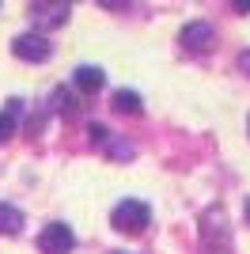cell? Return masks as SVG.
Listing matches in <instances>:
<instances>
[{
	"label": "cell",
	"mask_w": 250,
	"mask_h": 254,
	"mask_svg": "<svg viewBox=\"0 0 250 254\" xmlns=\"http://www.w3.org/2000/svg\"><path fill=\"white\" fill-rule=\"evenodd\" d=\"M114 110L118 114H140V95L136 91H114Z\"/></svg>",
	"instance_id": "30bf717a"
},
{
	"label": "cell",
	"mask_w": 250,
	"mask_h": 254,
	"mask_svg": "<svg viewBox=\"0 0 250 254\" xmlns=\"http://www.w3.org/2000/svg\"><path fill=\"white\" fill-rule=\"evenodd\" d=\"M231 8L239 11V15H247V11H250V0H231Z\"/></svg>",
	"instance_id": "9a60e30c"
},
{
	"label": "cell",
	"mask_w": 250,
	"mask_h": 254,
	"mask_svg": "<svg viewBox=\"0 0 250 254\" xmlns=\"http://www.w3.org/2000/svg\"><path fill=\"white\" fill-rule=\"evenodd\" d=\"M239 72H247V76H250V50H243V53H239Z\"/></svg>",
	"instance_id": "5bb4252c"
},
{
	"label": "cell",
	"mask_w": 250,
	"mask_h": 254,
	"mask_svg": "<svg viewBox=\"0 0 250 254\" xmlns=\"http://www.w3.org/2000/svg\"><path fill=\"white\" fill-rule=\"evenodd\" d=\"M53 110H61V114H76V99L68 91H53Z\"/></svg>",
	"instance_id": "8fae6325"
},
{
	"label": "cell",
	"mask_w": 250,
	"mask_h": 254,
	"mask_svg": "<svg viewBox=\"0 0 250 254\" xmlns=\"http://www.w3.org/2000/svg\"><path fill=\"white\" fill-rule=\"evenodd\" d=\"M106 11H118V8H129V0H99Z\"/></svg>",
	"instance_id": "4fadbf2b"
},
{
	"label": "cell",
	"mask_w": 250,
	"mask_h": 254,
	"mask_svg": "<svg viewBox=\"0 0 250 254\" xmlns=\"http://www.w3.org/2000/svg\"><path fill=\"white\" fill-rule=\"evenodd\" d=\"M110 220H114L118 232L136 235V232H144V228H148V220H152V209H148L140 197H125V201H118V205H114Z\"/></svg>",
	"instance_id": "7a4b0ae2"
},
{
	"label": "cell",
	"mask_w": 250,
	"mask_h": 254,
	"mask_svg": "<svg viewBox=\"0 0 250 254\" xmlns=\"http://www.w3.org/2000/svg\"><path fill=\"white\" fill-rule=\"evenodd\" d=\"M11 53H15L19 61L42 64V61H50L53 46H50V38H46V34H38V31H27V34H19V38L11 42Z\"/></svg>",
	"instance_id": "3957f363"
},
{
	"label": "cell",
	"mask_w": 250,
	"mask_h": 254,
	"mask_svg": "<svg viewBox=\"0 0 250 254\" xmlns=\"http://www.w3.org/2000/svg\"><path fill=\"white\" fill-rule=\"evenodd\" d=\"M106 156H110V159H133V148H129V144L110 140V144H106Z\"/></svg>",
	"instance_id": "7c38bea8"
},
{
	"label": "cell",
	"mask_w": 250,
	"mask_h": 254,
	"mask_svg": "<svg viewBox=\"0 0 250 254\" xmlns=\"http://www.w3.org/2000/svg\"><path fill=\"white\" fill-rule=\"evenodd\" d=\"M72 247H76V239H72V228H68V224H46L42 235H38L42 254H68Z\"/></svg>",
	"instance_id": "277c9868"
},
{
	"label": "cell",
	"mask_w": 250,
	"mask_h": 254,
	"mask_svg": "<svg viewBox=\"0 0 250 254\" xmlns=\"http://www.w3.org/2000/svg\"><path fill=\"white\" fill-rule=\"evenodd\" d=\"M247 224H250V197H247Z\"/></svg>",
	"instance_id": "2e32d148"
},
{
	"label": "cell",
	"mask_w": 250,
	"mask_h": 254,
	"mask_svg": "<svg viewBox=\"0 0 250 254\" xmlns=\"http://www.w3.org/2000/svg\"><path fill=\"white\" fill-rule=\"evenodd\" d=\"M68 4H72V0H68Z\"/></svg>",
	"instance_id": "e0dca14e"
},
{
	"label": "cell",
	"mask_w": 250,
	"mask_h": 254,
	"mask_svg": "<svg viewBox=\"0 0 250 254\" xmlns=\"http://www.w3.org/2000/svg\"><path fill=\"white\" fill-rule=\"evenodd\" d=\"M19 103H8L4 110H0V144H8L11 137H15V126H19V110H15Z\"/></svg>",
	"instance_id": "9c48e42d"
},
{
	"label": "cell",
	"mask_w": 250,
	"mask_h": 254,
	"mask_svg": "<svg viewBox=\"0 0 250 254\" xmlns=\"http://www.w3.org/2000/svg\"><path fill=\"white\" fill-rule=\"evenodd\" d=\"M201 247H205V254H231V228L220 205H212L201 216Z\"/></svg>",
	"instance_id": "6da1fadb"
},
{
	"label": "cell",
	"mask_w": 250,
	"mask_h": 254,
	"mask_svg": "<svg viewBox=\"0 0 250 254\" xmlns=\"http://www.w3.org/2000/svg\"><path fill=\"white\" fill-rule=\"evenodd\" d=\"M19 228H23V212L15 205L0 201V235H19Z\"/></svg>",
	"instance_id": "ba28073f"
},
{
	"label": "cell",
	"mask_w": 250,
	"mask_h": 254,
	"mask_svg": "<svg viewBox=\"0 0 250 254\" xmlns=\"http://www.w3.org/2000/svg\"><path fill=\"white\" fill-rule=\"evenodd\" d=\"M34 19L42 27H64L68 23V0H42L34 8Z\"/></svg>",
	"instance_id": "8992f818"
},
{
	"label": "cell",
	"mask_w": 250,
	"mask_h": 254,
	"mask_svg": "<svg viewBox=\"0 0 250 254\" xmlns=\"http://www.w3.org/2000/svg\"><path fill=\"white\" fill-rule=\"evenodd\" d=\"M178 42L186 46L189 53H205V50H212V42H216V31L208 27V23H186L182 27V34H178Z\"/></svg>",
	"instance_id": "5b68a950"
},
{
	"label": "cell",
	"mask_w": 250,
	"mask_h": 254,
	"mask_svg": "<svg viewBox=\"0 0 250 254\" xmlns=\"http://www.w3.org/2000/svg\"><path fill=\"white\" fill-rule=\"evenodd\" d=\"M103 68H99V64H80V68H76L72 72V84H76V91H83V95H95V91H99V87H103Z\"/></svg>",
	"instance_id": "52a82bcc"
}]
</instances>
